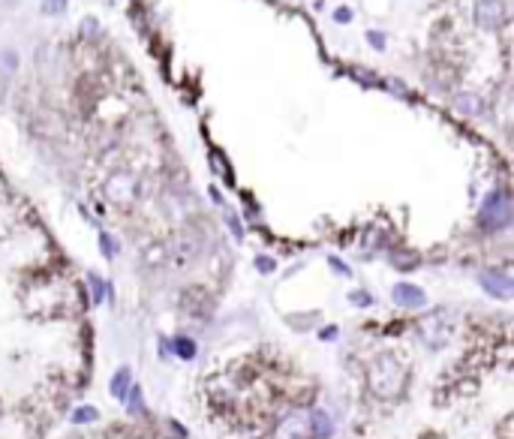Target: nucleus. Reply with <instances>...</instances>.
I'll use <instances>...</instances> for the list:
<instances>
[{"mask_svg":"<svg viewBox=\"0 0 514 439\" xmlns=\"http://www.w3.org/2000/svg\"><path fill=\"white\" fill-rule=\"evenodd\" d=\"M370 42H373V46H376V48H385V39H382V33H376V30H373L370 33V37H367Z\"/></svg>","mask_w":514,"mask_h":439,"instance_id":"nucleus-13","label":"nucleus"},{"mask_svg":"<svg viewBox=\"0 0 514 439\" xmlns=\"http://www.w3.org/2000/svg\"><path fill=\"white\" fill-rule=\"evenodd\" d=\"M127 376H129V370H120V373L115 376V385H111V391H115L118 398L124 394V382H127Z\"/></svg>","mask_w":514,"mask_h":439,"instance_id":"nucleus-10","label":"nucleus"},{"mask_svg":"<svg viewBox=\"0 0 514 439\" xmlns=\"http://www.w3.org/2000/svg\"><path fill=\"white\" fill-rule=\"evenodd\" d=\"M106 196L118 208H127V205H133L138 199V180L129 175V171H115V175L106 180Z\"/></svg>","mask_w":514,"mask_h":439,"instance_id":"nucleus-4","label":"nucleus"},{"mask_svg":"<svg viewBox=\"0 0 514 439\" xmlns=\"http://www.w3.org/2000/svg\"><path fill=\"white\" fill-rule=\"evenodd\" d=\"M409 382V364L394 352H382L373 358V364L367 370V385L379 400H397L403 398Z\"/></svg>","mask_w":514,"mask_h":439,"instance_id":"nucleus-1","label":"nucleus"},{"mask_svg":"<svg viewBox=\"0 0 514 439\" xmlns=\"http://www.w3.org/2000/svg\"><path fill=\"white\" fill-rule=\"evenodd\" d=\"M175 352H178V355L181 358H193L196 355V346H193V343H190V340H175Z\"/></svg>","mask_w":514,"mask_h":439,"instance_id":"nucleus-9","label":"nucleus"},{"mask_svg":"<svg viewBox=\"0 0 514 439\" xmlns=\"http://www.w3.org/2000/svg\"><path fill=\"white\" fill-rule=\"evenodd\" d=\"M66 0H46V12H64Z\"/></svg>","mask_w":514,"mask_h":439,"instance_id":"nucleus-11","label":"nucleus"},{"mask_svg":"<svg viewBox=\"0 0 514 439\" xmlns=\"http://www.w3.org/2000/svg\"><path fill=\"white\" fill-rule=\"evenodd\" d=\"M334 19H337L340 24H343V21H352V10H346V6H343V10L334 12Z\"/></svg>","mask_w":514,"mask_h":439,"instance_id":"nucleus-12","label":"nucleus"},{"mask_svg":"<svg viewBox=\"0 0 514 439\" xmlns=\"http://www.w3.org/2000/svg\"><path fill=\"white\" fill-rule=\"evenodd\" d=\"M505 19H508V10H505V3L502 0H478V6H475V21L481 24V28H502Z\"/></svg>","mask_w":514,"mask_h":439,"instance_id":"nucleus-6","label":"nucleus"},{"mask_svg":"<svg viewBox=\"0 0 514 439\" xmlns=\"http://www.w3.org/2000/svg\"><path fill=\"white\" fill-rule=\"evenodd\" d=\"M391 298H394V304H400V307H421L424 304V292L418 289V286H409V283H400V286H394Z\"/></svg>","mask_w":514,"mask_h":439,"instance_id":"nucleus-7","label":"nucleus"},{"mask_svg":"<svg viewBox=\"0 0 514 439\" xmlns=\"http://www.w3.org/2000/svg\"><path fill=\"white\" fill-rule=\"evenodd\" d=\"M418 331H421V337L427 346H442V343L448 340L451 334V319L446 310H433V313H427L421 322H418Z\"/></svg>","mask_w":514,"mask_h":439,"instance_id":"nucleus-5","label":"nucleus"},{"mask_svg":"<svg viewBox=\"0 0 514 439\" xmlns=\"http://www.w3.org/2000/svg\"><path fill=\"white\" fill-rule=\"evenodd\" d=\"M481 283L487 286V292H493V295H499V298H508L511 295V280L508 277H502V274H481Z\"/></svg>","mask_w":514,"mask_h":439,"instance_id":"nucleus-8","label":"nucleus"},{"mask_svg":"<svg viewBox=\"0 0 514 439\" xmlns=\"http://www.w3.org/2000/svg\"><path fill=\"white\" fill-rule=\"evenodd\" d=\"M511 223V202L505 190H496L487 196L484 208H481V226L484 229H505Z\"/></svg>","mask_w":514,"mask_h":439,"instance_id":"nucleus-3","label":"nucleus"},{"mask_svg":"<svg viewBox=\"0 0 514 439\" xmlns=\"http://www.w3.org/2000/svg\"><path fill=\"white\" fill-rule=\"evenodd\" d=\"M271 439H316V412L292 409L277 421Z\"/></svg>","mask_w":514,"mask_h":439,"instance_id":"nucleus-2","label":"nucleus"}]
</instances>
